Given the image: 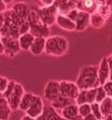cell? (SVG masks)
Segmentation results:
<instances>
[{
  "label": "cell",
  "instance_id": "38",
  "mask_svg": "<svg viewBox=\"0 0 112 120\" xmlns=\"http://www.w3.org/2000/svg\"><path fill=\"white\" fill-rule=\"evenodd\" d=\"M106 59H107V62H108V66H109V71L112 72V58L110 57V55H109V56L106 57Z\"/></svg>",
  "mask_w": 112,
  "mask_h": 120
},
{
  "label": "cell",
  "instance_id": "49",
  "mask_svg": "<svg viewBox=\"0 0 112 120\" xmlns=\"http://www.w3.org/2000/svg\"><path fill=\"white\" fill-rule=\"evenodd\" d=\"M101 120H105V119H103V118H102V119H101Z\"/></svg>",
  "mask_w": 112,
  "mask_h": 120
},
{
  "label": "cell",
  "instance_id": "42",
  "mask_svg": "<svg viewBox=\"0 0 112 120\" xmlns=\"http://www.w3.org/2000/svg\"><path fill=\"white\" fill-rule=\"evenodd\" d=\"M21 120H36V118H33V117H30V116H28V115H24L23 117H21Z\"/></svg>",
  "mask_w": 112,
  "mask_h": 120
},
{
  "label": "cell",
  "instance_id": "2",
  "mask_svg": "<svg viewBox=\"0 0 112 120\" xmlns=\"http://www.w3.org/2000/svg\"><path fill=\"white\" fill-rule=\"evenodd\" d=\"M68 50V41L65 37L53 35L46 39L45 53L51 56H62Z\"/></svg>",
  "mask_w": 112,
  "mask_h": 120
},
{
  "label": "cell",
  "instance_id": "8",
  "mask_svg": "<svg viewBox=\"0 0 112 120\" xmlns=\"http://www.w3.org/2000/svg\"><path fill=\"white\" fill-rule=\"evenodd\" d=\"M44 110H45V104H44L42 98L40 96L35 95L33 103L29 109L26 110V114L33 118H37L44 113Z\"/></svg>",
  "mask_w": 112,
  "mask_h": 120
},
{
  "label": "cell",
  "instance_id": "48",
  "mask_svg": "<svg viewBox=\"0 0 112 120\" xmlns=\"http://www.w3.org/2000/svg\"><path fill=\"white\" fill-rule=\"evenodd\" d=\"M111 113H112V108H111ZM111 113H110V114H111Z\"/></svg>",
  "mask_w": 112,
  "mask_h": 120
},
{
  "label": "cell",
  "instance_id": "1",
  "mask_svg": "<svg viewBox=\"0 0 112 120\" xmlns=\"http://www.w3.org/2000/svg\"><path fill=\"white\" fill-rule=\"evenodd\" d=\"M75 83L80 90H93L101 86L98 79V66L86 65L82 68Z\"/></svg>",
  "mask_w": 112,
  "mask_h": 120
},
{
  "label": "cell",
  "instance_id": "39",
  "mask_svg": "<svg viewBox=\"0 0 112 120\" xmlns=\"http://www.w3.org/2000/svg\"><path fill=\"white\" fill-rule=\"evenodd\" d=\"M83 120H98V119H97V118H96V117H95L92 113H91V114H89V116H87V117H84Z\"/></svg>",
  "mask_w": 112,
  "mask_h": 120
},
{
  "label": "cell",
  "instance_id": "19",
  "mask_svg": "<svg viewBox=\"0 0 112 120\" xmlns=\"http://www.w3.org/2000/svg\"><path fill=\"white\" fill-rule=\"evenodd\" d=\"M46 42V39L45 38H35L29 51L33 55H40L41 53L45 52Z\"/></svg>",
  "mask_w": 112,
  "mask_h": 120
},
{
  "label": "cell",
  "instance_id": "10",
  "mask_svg": "<svg viewBox=\"0 0 112 120\" xmlns=\"http://www.w3.org/2000/svg\"><path fill=\"white\" fill-rule=\"evenodd\" d=\"M96 89L88 90H80V93L76 98V104L82 105V104H92L96 103Z\"/></svg>",
  "mask_w": 112,
  "mask_h": 120
},
{
  "label": "cell",
  "instance_id": "30",
  "mask_svg": "<svg viewBox=\"0 0 112 120\" xmlns=\"http://www.w3.org/2000/svg\"><path fill=\"white\" fill-rule=\"evenodd\" d=\"M91 110H92V114L98 120L102 119V115L101 113V110H100V104L96 103H94L91 104Z\"/></svg>",
  "mask_w": 112,
  "mask_h": 120
},
{
  "label": "cell",
  "instance_id": "27",
  "mask_svg": "<svg viewBox=\"0 0 112 120\" xmlns=\"http://www.w3.org/2000/svg\"><path fill=\"white\" fill-rule=\"evenodd\" d=\"M106 23V20L102 18L97 12H95L90 15V26L94 28L99 29L102 28Z\"/></svg>",
  "mask_w": 112,
  "mask_h": 120
},
{
  "label": "cell",
  "instance_id": "24",
  "mask_svg": "<svg viewBox=\"0 0 112 120\" xmlns=\"http://www.w3.org/2000/svg\"><path fill=\"white\" fill-rule=\"evenodd\" d=\"M44 116L46 117V120H67L63 118L60 115L57 110H55L51 105H46L45 106V110H44ZM80 120H83L82 117Z\"/></svg>",
  "mask_w": 112,
  "mask_h": 120
},
{
  "label": "cell",
  "instance_id": "44",
  "mask_svg": "<svg viewBox=\"0 0 112 120\" xmlns=\"http://www.w3.org/2000/svg\"><path fill=\"white\" fill-rule=\"evenodd\" d=\"M103 119H105V120H112V113L111 114H109V115H108L106 117H104Z\"/></svg>",
  "mask_w": 112,
  "mask_h": 120
},
{
  "label": "cell",
  "instance_id": "47",
  "mask_svg": "<svg viewBox=\"0 0 112 120\" xmlns=\"http://www.w3.org/2000/svg\"><path fill=\"white\" fill-rule=\"evenodd\" d=\"M110 57H111V58H112V53H111V54H110Z\"/></svg>",
  "mask_w": 112,
  "mask_h": 120
},
{
  "label": "cell",
  "instance_id": "14",
  "mask_svg": "<svg viewBox=\"0 0 112 120\" xmlns=\"http://www.w3.org/2000/svg\"><path fill=\"white\" fill-rule=\"evenodd\" d=\"M60 116L67 120H80L82 117L79 114L77 104H72L60 110Z\"/></svg>",
  "mask_w": 112,
  "mask_h": 120
},
{
  "label": "cell",
  "instance_id": "46",
  "mask_svg": "<svg viewBox=\"0 0 112 120\" xmlns=\"http://www.w3.org/2000/svg\"><path fill=\"white\" fill-rule=\"evenodd\" d=\"M1 39H2V35H1V34H0V40H1Z\"/></svg>",
  "mask_w": 112,
  "mask_h": 120
},
{
  "label": "cell",
  "instance_id": "6",
  "mask_svg": "<svg viewBox=\"0 0 112 120\" xmlns=\"http://www.w3.org/2000/svg\"><path fill=\"white\" fill-rule=\"evenodd\" d=\"M60 96V82L56 80H50L46 82L44 89V98L52 103Z\"/></svg>",
  "mask_w": 112,
  "mask_h": 120
},
{
  "label": "cell",
  "instance_id": "36",
  "mask_svg": "<svg viewBox=\"0 0 112 120\" xmlns=\"http://www.w3.org/2000/svg\"><path fill=\"white\" fill-rule=\"evenodd\" d=\"M40 3L43 4L42 6L48 7V6L53 5V4H54V0H41V1H40Z\"/></svg>",
  "mask_w": 112,
  "mask_h": 120
},
{
  "label": "cell",
  "instance_id": "21",
  "mask_svg": "<svg viewBox=\"0 0 112 120\" xmlns=\"http://www.w3.org/2000/svg\"><path fill=\"white\" fill-rule=\"evenodd\" d=\"M11 109L10 108L6 98L3 94L0 93V120H8L11 114Z\"/></svg>",
  "mask_w": 112,
  "mask_h": 120
},
{
  "label": "cell",
  "instance_id": "26",
  "mask_svg": "<svg viewBox=\"0 0 112 120\" xmlns=\"http://www.w3.org/2000/svg\"><path fill=\"white\" fill-rule=\"evenodd\" d=\"M111 108H112V98L106 97L105 99L100 103V110H101V113H102L103 118L111 113Z\"/></svg>",
  "mask_w": 112,
  "mask_h": 120
},
{
  "label": "cell",
  "instance_id": "37",
  "mask_svg": "<svg viewBox=\"0 0 112 120\" xmlns=\"http://www.w3.org/2000/svg\"><path fill=\"white\" fill-rule=\"evenodd\" d=\"M7 11V4L4 1L0 0V13H4Z\"/></svg>",
  "mask_w": 112,
  "mask_h": 120
},
{
  "label": "cell",
  "instance_id": "22",
  "mask_svg": "<svg viewBox=\"0 0 112 120\" xmlns=\"http://www.w3.org/2000/svg\"><path fill=\"white\" fill-rule=\"evenodd\" d=\"M96 12L105 20L108 19L112 14V0H104V4L99 5Z\"/></svg>",
  "mask_w": 112,
  "mask_h": 120
},
{
  "label": "cell",
  "instance_id": "31",
  "mask_svg": "<svg viewBox=\"0 0 112 120\" xmlns=\"http://www.w3.org/2000/svg\"><path fill=\"white\" fill-rule=\"evenodd\" d=\"M16 82H15L14 80L9 81V83H8V86H7L6 90H5V91L3 93V96L5 97L6 99L9 97V96H10L11 94V92H12V90H13V89H14V87L16 85Z\"/></svg>",
  "mask_w": 112,
  "mask_h": 120
},
{
  "label": "cell",
  "instance_id": "12",
  "mask_svg": "<svg viewBox=\"0 0 112 120\" xmlns=\"http://www.w3.org/2000/svg\"><path fill=\"white\" fill-rule=\"evenodd\" d=\"M89 26H90V14L80 11L77 19L75 21V31L79 33L83 32Z\"/></svg>",
  "mask_w": 112,
  "mask_h": 120
},
{
  "label": "cell",
  "instance_id": "25",
  "mask_svg": "<svg viewBox=\"0 0 112 120\" xmlns=\"http://www.w3.org/2000/svg\"><path fill=\"white\" fill-rule=\"evenodd\" d=\"M27 21L29 22L31 26L42 23V21L40 19L39 7H32V8H30L28 18H27Z\"/></svg>",
  "mask_w": 112,
  "mask_h": 120
},
{
  "label": "cell",
  "instance_id": "41",
  "mask_svg": "<svg viewBox=\"0 0 112 120\" xmlns=\"http://www.w3.org/2000/svg\"><path fill=\"white\" fill-rule=\"evenodd\" d=\"M4 46L3 42L0 40V55H2V54H4Z\"/></svg>",
  "mask_w": 112,
  "mask_h": 120
},
{
  "label": "cell",
  "instance_id": "3",
  "mask_svg": "<svg viewBox=\"0 0 112 120\" xmlns=\"http://www.w3.org/2000/svg\"><path fill=\"white\" fill-rule=\"evenodd\" d=\"M39 11H40V19L46 26L50 27L56 24V19L59 15V12L54 4L48 7H39Z\"/></svg>",
  "mask_w": 112,
  "mask_h": 120
},
{
  "label": "cell",
  "instance_id": "29",
  "mask_svg": "<svg viewBox=\"0 0 112 120\" xmlns=\"http://www.w3.org/2000/svg\"><path fill=\"white\" fill-rule=\"evenodd\" d=\"M107 97V95H106V92L103 87L102 86H99L97 89H96V103H102V101L105 99Z\"/></svg>",
  "mask_w": 112,
  "mask_h": 120
},
{
  "label": "cell",
  "instance_id": "45",
  "mask_svg": "<svg viewBox=\"0 0 112 120\" xmlns=\"http://www.w3.org/2000/svg\"><path fill=\"white\" fill-rule=\"evenodd\" d=\"M110 82H112V72H110V75H109V80Z\"/></svg>",
  "mask_w": 112,
  "mask_h": 120
},
{
  "label": "cell",
  "instance_id": "17",
  "mask_svg": "<svg viewBox=\"0 0 112 120\" xmlns=\"http://www.w3.org/2000/svg\"><path fill=\"white\" fill-rule=\"evenodd\" d=\"M11 9L21 19H23L24 21L27 20L30 8L25 3H23V2H17L11 7Z\"/></svg>",
  "mask_w": 112,
  "mask_h": 120
},
{
  "label": "cell",
  "instance_id": "5",
  "mask_svg": "<svg viewBox=\"0 0 112 120\" xmlns=\"http://www.w3.org/2000/svg\"><path fill=\"white\" fill-rule=\"evenodd\" d=\"M26 93V90L24 89L23 85L19 82H16V85L14 87L12 92L11 94L9 97L6 100L8 102V104L11 110H19L20 101L23 97L24 94Z\"/></svg>",
  "mask_w": 112,
  "mask_h": 120
},
{
  "label": "cell",
  "instance_id": "11",
  "mask_svg": "<svg viewBox=\"0 0 112 120\" xmlns=\"http://www.w3.org/2000/svg\"><path fill=\"white\" fill-rule=\"evenodd\" d=\"M109 75L110 71L108 66L107 59L106 57H104L102 58V60L100 61V64L98 65V79L101 86H103L109 80Z\"/></svg>",
  "mask_w": 112,
  "mask_h": 120
},
{
  "label": "cell",
  "instance_id": "23",
  "mask_svg": "<svg viewBox=\"0 0 112 120\" xmlns=\"http://www.w3.org/2000/svg\"><path fill=\"white\" fill-rule=\"evenodd\" d=\"M34 94L31 93V92H26L24 94L22 99L20 101L19 106V110L24 112H26V110L30 108L32 105V103L34 99Z\"/></svg>",
  "mask_w": 112,
  "mask_h": 120
},
{
  "label": "cell",
  "instance_id": "43",
  "mask_svg": "<svg viewBox=\"0 0 112 120\" xmlns=\"http://www.w3.org/2000/svg\"><path fill=\"white\" fill-rule=\"evenodd\" d=\"M36 120H46V117L44 116V114H42L41 116H40L39 117H37Z\"/></svg>",
  "mask_w": 112,
  "mask_h": 120
},
{
  "label": "cell",
  "instance_id": "4",
  "mask_svg": "<svg viewBox=\"0 0 112 120\" xmlns=\"http://www.w3.org/2000/svg\"><path fill=\"white\" fill-rule=\"evenodd\" d=\"M60 96L73 100H76L80 93L79 88L77 87L75 82L70 81H60Z\"/></svg>",
  "mask_w": 112,
  "mask_h": 120
},
{
  "label": "cell",
  "instance_id": "40",
  "mask_svg": "<svg viewBox=\"0 0 112 120\" xmlns=\"http://www.w3.org/2000/svg\"><path fill=\"white\" fill-rule=\"evenodd\" d=\"M4 24V13H0V29L3 27Z\"/></svg>",
  "mask_w": 112,
  "mask_h": 120
},
{
  "label": "cell",
  "instance_id": "35",
  "mask_svg": "<svg viewBox=\"0 0 112 120\" xmlns=\"http://www.w3.org/2000/svg\"><path fill=\"white\" fill-rule=\"evenodd\" d=\"M79 11H80L78 10L77 8H75V9H74V10L70 11L69 12H68V14L67 15V17L75 23L76 19H77V17H78V14H79Z\"/></svg>",
  "mask_w": 112,
  "mask_h": 120
},
{
  "label": "cell",
  "instance_id": "16",
  "mask_svg": "<svg viewBox=\"0 0 112 120\" xmlns=\"http://www.w3.org/2000/svg\"><path fill=\"white\" fill-rule=\"evenodd\" d=\"M56 24L57 26L61 28L63 30L67 31V32H74L75 31V23L72 20L68 19L67 16L63 15H58L56 19Z\"/></svg>",
  "mask_w": 112,
  "mask_h": 120
},
{
  "label": "cell",
  "instance_id": "20",
  "mask_svg": "<svg viewBox=\"0 0 112 120\" xmlns=\"http://www.w3.org/2000/svg\"><path fill=\"white\" fill-rule=\"evenodd\" d=\"M34 39H35V37L30 33L20 35L19 40H18L20 49L22 51H29L33 41H34Z\"/></svg>",
  "mask_w": 112,
  "mask_h": 120
},
{
  "label": "cell",
  "instance_id": "15",
  "mask_svg": "<svg viewBox=\"0 0 112 120\" xmlns=\"http://www.w3.org/2000/svg\"><path fill=\"white\" fill-rule=\"evenodd\" d=\"M30 34H32L35 38H45L47 39L50 37V27L46 26L43 23L31 26Z\"/></svg>",
  "mask_w": 112,
  "mask_h": 120
},
{
  "label": "cell",
  "instance_id": "9",
  "mask_svg": "<svg viewBox=\"0 0 112 120\" xmlns=\"http://www.w3.org/2000/svg\"><path fill=\"white\" fill-rule=\"evenodd\" d=\"M54 5L58 9L60 15L67 16L70 11L75 9L77 6L76 0H54Z\"/></svg>",
  "mask_w": 112,
  "mask_h": 120
},
{
  "label": "cell",
  "instance_id": "18",
  "mask_svg": "<svg viewBox=\"0 0 112 120\" xmlns=\"http://www.w3.org/2000/svg\"><path fill=\"white\" fill-rule=\"evenodd\" d=\"M72 104H76L75 100H73V99H70V98H67V97H64L62 96H60L58 98H56L55 100L53 101L50 105L53 107L55 110H62L63 109H65L67 106L72 105Z\"/></svg>",
  "mask_w": 112,
  "mask_h": 120
},
{
  "label": "cell",
  "instance_id": "13",
  "mask_svg": "<svg viewBox=\"0 0 112 120\" xmlns=\"http://www.w3.org/2000/svg\"><path fill=\"white\" fill-rule=\"evenodd\" d=\"M76 8L79 11H85L89 14H93L96 12L98 5L96 0H78Z\"/></svg>",
  "mask_w": 112,
  "mask_h": 120
},
{
  "label": "cell",
  "instance_id": "34",
  "mask_svg": "<svg viewBox=\"0 0 112 120\" xmlns=\"http://www.w3.org/2000/svg\"><path fill=\"white\" fill-rule=\"evenodd\" d=\"M102 87H103V89H104V90H105L107 97L112 98V82L108 81V82H107Z\"/></svg>",
  "mask_w": 112,
  "mask_h": 120
},
{
  "label": "cell",
  "instance_id": "32",
  "mask_svg": "<svg viewBox=\"0 0 112 120\" xmlns=\"http://www.w3.org/2000/svg\"><path fill=\"white\" fill-rule=\"evenodd\" d=\"M31 30V25L28 21H24L19 26V35H23V34H28L30 33Z\"/></svg>",
  "mask_w": 112,
  "mask_h": 120
},
{
  "label": "cell",
  "instance_id": "33",
  "mask_svg": "<svg viewBox=\"0 0 112 120\" xmlns=\"http://www.w3.org/2000/svg\"><path fill=\"white\" fill-rule=\"evenodd\" d=\"M9 81L10 80H8L6 77L0 76V93L1 94H3L5 91L9 83Z\"/></svg>",
  "mask_w": 112,
  "mask_h": 120
},
{
  "label": "cell",
  "instance_id": "7",
  "mask_svg": "<svg viewBox=\"0 0 112 120\" xmlns=\"http://www.w3.org/2000/svg\"><path fill=\"white\" fill-rule=\"evenodd\" d=\"M1 41L4 46V54L10 58H13L21 51L18 40L11 37H2Z\"/></svg>",
  "mask_w": 112,
  "mask_h": 120
},
{
  "label": "cell",
  "instance_id": "28",
  "mask_svg": "<svg viewBox=\"0 0 112 120\" xmlns=\"http://www.w3.org/2000/svg\"><path fill=\"white\" fill-rule=\"evenodd\" d=\"M78 109H79V114L80 116L84 118L85 117L89 116V114L92 113V110H91V104H82V105H78Z\"/></svg>",
  "mask_w": 112,
  "mask_h": 120
}]
</instances>
